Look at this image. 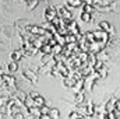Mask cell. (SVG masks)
<instances>
[{"label":"cell","mask_w":120,"mask_h":119,"mask_svg":"<svg viewBox=\"0 0 120 119\" xmlns=\"http://www.w3.org/2000/svg\"><path fill=\"white\" fill-rule=\"evenodd\" d=\"M43 16H45V20H46L48 23H52V20L59 16V13H57V8H56L55 6H48V7L43 10Z\"/></svg>","instance_id":"obj_1"},{"label":"cell","mask_w":120,"mask_h":119,"mask_svg":"<svg viewBox=\"0 0 120 119\" xmlns=\"http://www.w3.org/2000/svg\"><path fill=\"white\" fill-rule=\"evenodd\" d=\"M27 31L30 32L31 35H35V36H41V35H45L46 34V30L41 25H27Z\"/></svg>","instance_id":"obj_2"},{"label":"cell","mask_w":120,"mask_h":119,"mask_svg":"<svg viewBox=\"0 0 120 119\" xmlns=\"http://www.w3.org/2000/svg\"><path fill=\"white\" fill-rule=\"evenodd\" d=\"M22 76H24V79H27L30 83L32 84H35L36 81H38V74L35 73V71H32L31 69H25V70H22Z\"/></svg>","instance_id":"obj_3"},{"label":"cell","mask_w":120,"mask_h":119,"mask_svg":"<svg viewBox=\"0 0 120 119\" xmlns=\"http://www.w3.org/2000/svg\"><path fill=\"white\" fill-rule=\"evenodd\" d=\"M57 13H59V16L61 18H64V20H70V18H73V14H71V11L68 10V7L67 6H61L57 8Z\"/></svg>","instance_id":"obj_4"},{"label":"cell","mask_w":120,"mask_h":119,"mask_svg":"<svg viewBox=\"0 0 120 119\" xmlns=\"http://www.w3.org/2000/svg\"><path fill=\"white\" fill-rule=\"evenodd\" d=\"M67 30H68V32H71V34L77 35V34L80 32V27H78L77 21H74V20L71 18V20H70V23L67 24Z\"/></svg>","instance_id":"obj_5"},{"label":"cell","mask_w":120,"mask_h":119,"mask_svg":"<svg viewBox=\"0 0 120 119\" xmlns=\"http://www.w3.org/2000/svg\"><path fill=\"white\" fill-rule=\"evenodd\" d=\"M24 56H25V55H24L22 49H15V51H13V52L10 53V58H11V60H14V62H20Z\"/></svg>","instance_id":"obj_6"},{"label":"cell","mask_w":120,"mask_h":119,"mask_svg":"<svg viewBox=\"0 0 120 119\" xmlns=\"http://www.w3.org/2000/svg\"><path fill=\"white\" fill-rule=\"evenodd\" d=\"M27 112H28V115H30L31 118H39L41 116L39 107H36V105H32L30 108H27Z\"/></svg>","instance_id":"obj_7"},{"label":"cell","mask_w":120,"mask_h":119,"mask_svg":"<svg viewBox=\"0 0 120 119\" xmlns=\"http://www.w3.org/2000/svg\"><path fill=\"white\" fill-rule=\"evenodd\" d=\"M94 83H95V80L91 76L84 77V91H91L94 88Z\"/></svg>","instance_id":"obj_8"},{"label":"cell","mask_w":120,"mask_h":119,"mask_svg":"<svg viewBox=\"0 0 120 119\" xmlns=\"http://www.w3.org/2000/svg\"><path fill=\"white\" fill-rule=\"evenodd\" d=\"M95 56H96V60H102L103 63L109 60V55H108V53H106L103 49H99V51L95 53Z\"/></svg>","instance_id":"obj_9"},{"label":"cell","mask_w":120,"mask_h":119,"mask_svg":"<svg viewBox=\"0 0 120 119\" xmlns=\"http://www.w3.org/2000/svg\"><path fill=\"white\" fill-rule=\"evenodd\" d=\"M45 104H46V99H45L42 95L36 94V95L34 97V105H36V107H42V105H45Z\"/></svg>","instance_id":"obj_10"},{"label":"cell","mask_w":120,"mask_h":119,"mask_svg":"<svg viewBox=\"0 0 120 119\" xmlns=\"http://www.w3.org/2000/svg\"><path fill=\"white\" fill-rule=\"evenodd\" d=\"M94 105H95V104H92V102H88V104L85 105V116H91V118H94V114H95Z\"/></svg>","instance_id":"obj_11"},{"label":"cell","mask_w":120,"mask_h":119,"mask_svg":"<svg viewBox=\"0 0 120 119\" xmlns=\"http://www.w3.org/2000/svg\"><path fill=\"white\" fill-rule=\"evenodd\" d=\"M39 52L42 55H52V46L49 44H43L41 48H39Z\"/></svg>","instance_id":"obj_12"},{"label":"cell","mask_w":120,"mask_h":119,"mask_svg":"<svg viewBox=\"0 0 120 119\" xmlns=\"http://www.w3.org/2000/svg\"><path fill=\"white\" fill-rule=\"evenodd\" d=\"M7 70H8V73H15L18 70V62H14V60L8 62L7 63Z\"/></svg>","instance_id":"obj_13"},{"label":"cell","mask_w":120,"mask_h":119,"mask_svg":"<svg viewBox=\"0 0 120 119\" xmlns=\"http://www.w3.org/2000/svg\"><path fill=\"white\" fill-rule=\"evenodd\" d=\"M85 101V91L81 90L78 92H75V104H82Z\"/></svg>","instance_id":"obj_14"},{"label":"cell","mask_w":120,"mask_h":119,"mask_svg":"<svg viewBox=\"0 0 120 119\" xmlns=\"http://www.w3.org/2000/svg\"><path fill=\"white\" fill-rule=\"evenodd\" d=\"M49 118L50 119L60 118V111L56 108V107H50V109H49Z\"/></svg>","instance_id":"obj_15"},{"label":"cell","mask_w":120,"mask_h":119,"mask_svg":"<svg viewBox=\"0 0 120 119\" xmlns=\"http://www.w3.org/2000/svg\"><path fill=\"white\" fill-rule=\"evenodd\" d=\"M115 101H116V98H110L106 104H105V112H109V111H115Z\"/></svg>","instance_id":"obj_16"},{"label":"cell","mask_w":120,"mask_h":119,"mask_svg":"<svg viewBox=\"0 0 120 119\" xmlns=\"http://www.w3.org/2000/svg\"><path fill=\"white\" fill-rule=\"evenodd\" d=\"M13 95H14L15 98H18L20 101H22V102H24V99H25V97H27V94H25L22 90H18V88L14 90V94H13Z\"/></svg>","instance_id":"obj_17"},{"label":"cell","mask_w":120,"mask_h":119,"mask_svg":"<svg viewBox=\"0 0 120 119\" xmlns=\"http://www.w3.org/2000/svg\"><path fill=\"white\" fill-rule=\"evenodd\" d=\"M74 80L71 79V77H64V80H63V86L66 87V88H73L74 87Z\"/></svg>","instance_id":"obj_18"},{"label":"cell","mask_w":120,"mask_h":119,"mask_svg":"<svg viewBox=\"0 0 120 119\" xmlns=\"http://www.w3.org/2000/svg\"><path fill=\"white\" fill-rule=\"evenodd\" d=\"M81 20H82L84 23H90L91 20H94V17L91 16V13H85V11H82V13H81Z\"/></svg>","instance_id":"obj_19"},{"label":"cell","mask_w":120,"mask_h":119,"mask_svg":"<svg viewBox=\"0 0 120 119\" xmlns=\"http://www.w3.org/2000/svg\"><path fill=\"white\" fill-rule=\"evenodd\" d=\"M96 71L99 73V77H101V79H105V77L108 76V69L105 67V64H103L102 67H99V69H98Z\"/></svg>","instance_id":"obj_20"},{"label":"cell","mask_w":120,"mask_h":119,"mask_svg":"<svg viewBox=\"0 0 120 119\" xmlns=\"http://www.w3.org/2000/svg\"><path fill=\"white\" fill-rule=\"evenodd\" d=\"M84 38H85V41H87L88 44H92V42L95 41V38H94V32H91V31H88V32L84 34Z\"/></svg>","instance_id":"obj_21"},{"label":"cell","mask_w":120,"mask_h":119,"mask_svg":"<svg viewBox=\"0 0 120 119\" xmlns=\"http://www.w3.org/2000/svg\"><path fill=\"white\" fill-rule=\"evenodd\" d=\"M81 7H82V11H85V13H91V14H92V11H94V6H92V4L82 3V4H81Z\"/></svg>","instance_id":"obj_22"},{"label":"cell","mask_w":120,"mask_h":119,"mask_svg":"<svg viewBox=\"0 0 120 119\" xmlns=\"http://www.w3.org/2000/svg\"><path fill=\"white\" fill-rule=\"evenodd\" d=\"M66 3L70 6V7H80L82 3H81V0H66Z\"/></svg>","instance_id":"obj_23"},{"label":"cell","mask_w":120,"mask_h":119,"mask_svg":"<svg viewBox=\"0 0 120 119\" xmlns=\"http://www.w3.org/2000/svg\"><path fill=\"white\" fill-rule=\"evenodd\" d=\"M61 49H63V45H60V44H56V45H53V46H52V53H53V55L61 53Z\"/></svg>","instance_id":"obj_24"},{"label":"cell","mask_w":120,"mask_h":119,"mask_svg":"<svg viewBox=\"0 0 120 119\" xmlns=\"http://www.w3.org/2000/svg\"><path fill=\"white\" fill-rule=\"evenodd\" d=\"M32 105H34V98L30 97V95H27L25 99H24V107H25V108H30Z\"/></svg>","instance_id":"obj_25"},{"label":"cell","mask_w":120,"mask_h":119,"mask_svg":"<svg viewBox=\"0 0 120 119\" xmlns=\"http://www.w3.org/2000/svg\"><path fill=\"white\" fill-rule=\"evenodd\" d=\"M57 28V34H60V35H66V34H68V30H67V27L66 25H59V27H56Z\"/></svg>","instance_id":"obj_26"},{"label":"cell","mask_w":120,"mask_h":119,"mask_svg":"<svg viewBox=\"0 0 120 119\" xmlns=\"http://www.w3.org/2000/svg\"><path fill=\"white\" fill-rule=\"evenodd\" d=\"M85 115H82V114H80V112H77V111H73V112H70L68 114V118L71 119H77V118H84Z\"/></svg>","instance_id":"obj_27"},{"label":"cell","mask_w":120,"mask_h":119,"mask_svg":"<svg viewBox=\"0 0 120 119\" xmlns=\"http://www.w3.org/2000/svg\"><path fill=\"white\" fill-rule=\"evenodd\" d=\"M105 118L106 119H116L117 118V114H116V111H109V112H105Z\"/></svg>","instance_id":"obj_28"},{"label":"cell","mask_w":120,"mask_h":119,"mask_svg":"<svg viewBox=\"0 0 120 119\" xmlns=\"http://www.w3.org/2000/svg\"><path fill=\"white\" fill-rule=\"evenodd\" d=\"M27 3H28V10H34V8H36L39 0H28Z\"/></svg>","instance_id":"obj_29"},{"label":"cell","mask_w":120,"mask_h":119,"mask_svg":"<svg viewBox=\"0 0 120 119\" xmlns=\"http://www.w3.org/2000/svg\"><path fill=\"white\" fill-rule=\"evenodd\" d=\"M109 27H110V24H109L108 21H101V23H99V30L108 31L109 30Z\"/></svg>","instance_id":"obj_30"},{"label":"cell","mask_w":120,"mask_h":119,"mask_svg":"<svg viewBox=\"0 0 120 119\" xmlns=\"http://www.w3.org/2000/svg\"><path fill=\"white\" fill-rule=\"evenodd\" d=\"M49 109H50V107H46V104H45V105H42V107H39L41 115H49Z\"/></svg>","instance_id":"obj_31"},{"label":"cell","mask_w":120,"mask_h":119,"mask_svg":"<svg viewBox=\"0 0 120 119\" xmlns=\"http://www.w3.org/2000/svg\"><path fill=\"white\" fill-rule=\"evenodd\" d=\"M0 115L1 116H8V108H7V105H0Z\"/></svg>","instance_id":"obj_32"},{"label":"cell","mask_w":120,"mask_h":119,"mask_svg":"<svg viewBox=\"0 0 120 119\" xmlns=\"http://www.w3.org/2000/svg\"><path fill=\"white\" fill-rule=\"evenodd\" d=\"M53 36L56 38L57 44H60V45H66V41H64V36H63V35H60V34H55Z\"/></svg>","instance_id":"obj_33"},{"label":"cell","mask_w":120,"mask_h":119,"mask_svg":"<svg viewBox=\"0 0 120 119\" xmlns=\"http://www.w3.org/2000/svg\"><path fill=\"white\" fill-rule=\"evenodd\" d=\"M50 74H52L53 77H57V76H60V71H59V69H57V66L50 67Z\"/></svg>","instance_id":"obj_34"},{"label":"cell","mask_w":120,"mask_h":119,"mask_svg":"<svg viewBox=\"0 0 120 119\" xmlns=\"http://www.w3.org/2000/svg\"><path fill=\"white\" fill-rule=\"evenodd\" d=\"M115 111H116V114H120V99L115 101Z\"/></svg>","instance_id":"obj_35"},{"label":"cell","mask_w":120,"mask_h":119,"mask_svg":"<svg viewBox=\"0 0 120 119\" xmlns=\"http://www.w3.org/2000/svg\"><path fill=\"white\" fill-rule=\"evenodd\" d=\"M8 97H10V95L0 97V105H6V104H7V101H8Z\"/></svg>","instance_id":"obj_36"},{"label":"cell","mask_w":120,"mask_h":119,"mask_svg":"<svg viewBox=\"0 0 120 119\" xmlns=\"http://www.w3.org/2000/svg\"><path fill=\"white\" fill-rule=\"evenodd\" d=\"M13 118H15V119H22V118H24V112H17V114H14V115H13Z\"/></svg>","instance_id":"obj_37"},{"label":"cell","mask_w":120,"mask_h":119,"mask_svg":"<svg viewBox=\"0 0 120 119\" xmlns=\"http://www.w3.org/2000/svg\"><path fill=\"white\" fill-rule=\"evenodd\" d=\"M1 73H3V67H0V87L3 84V79H1Z\"/></svg>","instance_id":"obj_38"},{"label":"cell","mask_w":120,"mask_h":119,"mask_svg":"<svg viewBox=\"0 0 120 119\" xmlns=\"http://www.w3.org/2000/svg\"><path fill=\"white\" fill-rule=\"evenodd\" d=\"M81 3H87V4H92V0H81Z\"/></svg>","instance_id":"obj_39"},{"label":"cell","mask_w":120,"mask_h":119,"mask_svg":"<svg viewBox=\"0 0 120 119\" xmlns=\"http://www.w3.org/2000/svg\"><path fill=\"white\" fill-rule=\"evenodd\" d=\"M25 1H28V0H25Z\"/></svg>","instance_id":"obj_40"},{"label":"cell","mask_w":120,"mask_h":119,"mask_svg":"<svg viewBox=\"0 0 120 119\" xmlns=\"http://www.w3.org/2000/svg\"><path fill=\"white\" fill-rule=\"evenodd\" d=\"M39 1H41V0H39Z\"/></svg>","instance_id":"obj_41"}]
</instances>
